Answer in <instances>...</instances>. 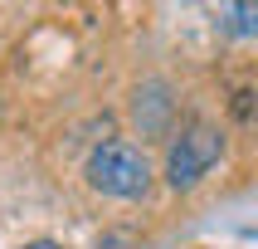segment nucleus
Segmentation results:
<instances>
[{"instance_id":"nucleus-4","label":"nucleus","mask_w":258,"mask_h":249,"mask_svg":"<svg viewBox=\"0 0 258 249\" xmlns=\"http://www.w3.org/2000/svg\"><path fill=\"white\" fill-rule=\"evenodd\" d=\"M25 249H58V244H49V239H39V244H25Z\"/></svg>"},{"instance_id":"nucleus-2","label":"nucleus","mask_w":258,"mask_h":249,"mask_svg":"<svg viewBox=\"0 0 258 249\" xmlns=\"http://www.w3.org/2000/svg\"><path fill=\"white\" fill-rule=\"evenodd\" d=\"M215 161H219V132L215 127H190L185 137L171 146V157H166V181H171L175 190H185V186H195Z\"/></svg>"},{"instance_id":"nucleus-1","label":"nucleus","mask_w":258,"mask_h":249,"mask_svg":"<svg viewBox=\"0 0 258 249\" xmlns=\"http://www.w3.org/2000/svg\"><path fill=\"white\" fill-rule=\"evenodd\" d=\"M88 181H93L102 195H122V201H132V195L146 190L151 166H146V157L132 142H102L98 152L88 157Z\"/></svg>"},{"instance_id":"nucleus-3","label":"nucleus","mask_w":258,"mask_h":249,"mask_svg":"<svg viewBox=\"0 0 258 249\" xmlns=\"http://www.w3.org/2000/svg\"><path fill=\"white\" fill-rule=\"evenodd\" d=\"M229 25L239 34H253L258 29V5H229Z\"/></svg>"}]
</instances>
